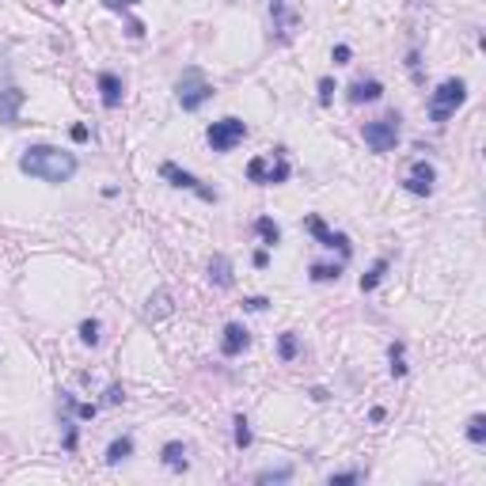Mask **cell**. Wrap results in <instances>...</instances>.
I'll list each match as a JSON object with an SVG mask.
<instances>
[{"label": "cell", "mask_w": 486, "mask_h": 486, "mask_svg": "<svg viewBox=\"0 0 486 486\" xmlns=\"http://www.w3.org/2000/svg\"><path fill=\"white\" fill-rule=\"evenodd\" d=\"M342 277V263H334V266H327V263H315L312 266V282H339Z\"/></svg>", "instance_id": "obj_21"}, {"label": "cell", "mask_w": 486, "mask_h": 486, "mask_svg": "<svg viewBox=\"0 0 486 486\" xmlns=\"http://www.w3.org/2000/svg\"><path fill=\"white\" fill-rule=\"evenodd\" d=\"M23 91L20 88H4L0 91V121L4 126H20V107H23Z\"/></svg>", "instance_id": "obj_12"}, {"label": "cell", "mask_w": 486, "mask_h": 486, "mask_svg": "<svg viewBox=\"0 0 486 486\" xmlns=\"http://www.w3.org/2000/svg\"><path fill=\"white\" fill-rule=\"evenodd\" d=\"M289 160L282 152H274V156H255V160L247 164V179L251 183H258V186H277V183H285L289 179Z\"/></svg>", "instance_id": "obj_4"}, {"label": "cell", "mask_w": 486, "mask_h": 486, "mask_svg": "<svg viewBox=\"0 0 486 486\" xmlns=\"http://www.w3.org/2000/svg\"><path fill=\"white\" fill-rule=\"evenodd\" d=\"M293 479V467H266L255 475V482H289Z\"/></svg>", "instance_id": "obj_23"}, {"label": "cell", "mask_w": 486, "mask_h": 486, "mask_svg": "<svg viewBox=\"0 0 486 486\" xmlns=\"http://www.w3.org/2000/svg\"><path fill=\"white\" fill-rule=\"evenodd\" d=\"M247 342H251V334L243 331L239 323H228L224 327V339H221V353L224 357H239V353L247 350Z\"/></svg>", "instance_id": "obj_13"}, {"label": "cell", "mask_w": 486, "mask_h": 486, "mask_svg": "<svg viewBox=\"0 0 486 486\" xmlns=\"http://www.w3.org/2000/svg\"><path fill=\"white\" fill-rule=\"evenodd\" d=\"M464 99H467V84H464V80H456V77H452V80H445L441 88H437L433 96H429V118H433L437 126H445V121L464 107Z\"/></svg>", "instance_id": "obj_2"}, {"label": "cell", "mask_w": 486, "mask_h": 486, "mask_svg": "<svg viewBox=\"0 0 486 486\" xmlns=\"http://www.w3.org/2000/svg\"><path fill=\"white\" fill-rule=\"evenodd\" d=\"M107 8H114V12H129V8H137L141 0H103Z\"/></svg>", "instance_id": "obj_33"}, {"label": "cell", "mask_w": 486, "mask_h": 486, "mask_svg": "<svg viewBox=\"0 0 486 486\" xmlns=\"http://www.w3.org/2000/svg\"><path fill=\"white\" fill-rule=\"evenodd\" d=\"M251 441H255L251 437V422L243 414H236V448H251Z\"/></svg>", "instance_id": "obj_26"}, {"label": "cell", "mask_w": 486, "mask_h": 486, "mask_svg": "<svg viewBox=\"0 0 486 486\" xmlns=\"http://www.w3.org/2000/svg\"><path fill=\"white\" fill-rule=\"evenodd\" d=\"M361 137L372 152H391V148L399 145V114H384L376 121H364Z\"/></svg>", "instance_id": "obj_5"}, {"label": "cell", "mask_w": 486, "mask_h": 486, "mask_svg": "<svg viewBox=\"0 0 486 486\" xmlns=\"http://www.w3.org/2000/svg\"><path fill=\"white\" fill-rule=\"evenodd\" d=\"M255 232L263 236L266 247H277V243H282V228H277V224L270 221V217H258V221H255Z\"/></svg>", "instance_id": "obj_19"}, {"label": "cell", "mask_w": 486, "mask_h": 486, "mask_svg": "<svg viewBox=\"0 0 486 486\" xmlns=\"http://www.w3.org/2000/svg\"><path fill=\"white\" fill-rule=\"evenodd\" d=\"M384 96V84L380 80H353L350 84V103H376Z\"/></svg>", "instance_id": "obj_17"}, {"label": "cell", "mask_w": 486, "mask_h": 486, "mask_svg": "<svg viewBox=\"0 0 486 486\" xmlns=\"http://www.w3.org/2000/svg\"><path fill=\"white\" fill-rule=\"evenodd\" d=\"M107 403H110V407L126 403V388H121V384H110V388H107Z\"/></svg>", "instance_id": "obj_30"}, {"label": "cell", "mask_w": 486, "mask_h": 486, "mask_svg": "<svg viewBox=\"0 0 486 486\" xmlns=\"http://www.w3.org/2000/svg\"><path fill=\"white\" fill-rule=\"evenodd\" d=\"M58 4H65V0H58Z\"/></svg>", "instance_id": "obj_37"}, {"label": "cell", "mask_w": 486, "mask_h": 486, "mask_svg": "<svg viewBox=\"0 0 486 486\" xmlns=\"http://www.w3.org/2000/svg\"><path fill=\"white\" fill-rule=\"evenodd\" d=\"M175 96H179V107L183 110H198L213 99V84L205 80L202 69H183L179 84H175Z\"/></svg>", "instance_id": "obj_3"}, {"label": "cell", "mask_w": 486, "mask_h": 486, "mask_svg": "<svg viewBox=\"0 0 486 486\" xmlns=\"http://www.w3.org/2000/svg\"><path fill=\"white\" fill-rule=\"evenodd\" d=\"M121 80L114 77V72H99V96H103V107L107 110H114L118 103H121Z\"/></svg>", "instance_id": "obj_14"}, {"label": "cell", "mask_w": 486, "mask_h": 486, "mask_svg": "<svg viewBox=\"0 0 486 486\" xmlns=\"http://www.w3.org/2000/svg\"><path fill=\"white\" fill-rule=\"evenodd\" d=\"M126 456H133V437H114V441L107 445V464L114 467V464H121Z\"/></svg>", "instance_id": "obj_18"}, {"label": "cell", "mask_w": 486, "mask_h": 486, "mask_svg": "<svg viewBox=\"0 0 486 486\" xmlns=\"http://www.w3.org/2000/svg\"><path fill=\"white\" fill-rule=\"evenodd\" d=\"M364 479V471H339V475H331V486H346V482H361Z\"/></svg>", "instance_id": "obj_29"}, {"label": "cell", "mask_w": 486, "mask_h": 486, "mask_svg": "<svg viewBox=\"0 0 486 486\" xmlns=\"http://www.w3.org/2000/svg\"><path fill=\"white\" fill-rule=\"evenodd\" d=\"M266 263H270V255H266V251H255V266H258V270H263Z\"/></svg>", "instance_id": "obj_36"}, {"label": "cell", "mask_w": 486, "mask_h": 486, "mask_svg": "<svg viewBox=\"0 0 486 486\" xmlns=\"http://www.w3.org/2000/svg\"><path fill=\"white\" fill-rule=\"evenodd\" d=\"M72 141H88V126H72Z\"/></svg>", "instance_id": "obj_35"}, {"label": "cell", "mask_w": 486, "mask_h": 486, "mask_svg": "<svg viewBox=\"0 0 486 486\" xmlns=\"http://www.w3.org/2000/svg\"><path fill=\"white\" fill-rule=\"evenodd\" d=\"M160 456H164L167 471H186V467H190V460H186V456H190V448H186L183 441H167Z\"/></svg>", "instance_id": "obj_15"}, {"label": "cell", "mask_w": 486, "mask_h": 486, "mask_svg": "<svg viewBox=\"0 0 486 486\" xmlns=\"http://www.w3.org/2000/svg\"><path fill=\"white\" fill-rule=\"evenodd\" d=\"M209 282L217 285V289H232L236 285V274H232V263L224 255H213L209 258Z\"/></svg>", "instance_id": "obj_16"}, {"label": "cell", "mask_w": 486, "mask_h": 486, "mask_svg": "<svg viewBox=\"0 0 486 486\" xmlns=\"http://www.w3.org/2000/svg\"><path fill=\"white\" fill-rule=\"evenodd\" d=\"M467 441H471V445L486 441V418L482 414H471V422H467Z\"/></svg>", "instance_id": "obj_25"}, {"label": "cell", "mask_w": 486, "mask_h": 486, "mask_svg": "<svg viewBox=\"0 0 486 486\" xmlns=\"http://www.w3.org/2000/svg\"><path fill=\"white\" fill-rule=\"evenodd\" d=\"M331 99H334V80L323 77L320 80V107H331Z\"/></svg>", "instance_id": "obj_28"}, {"label": "cell", "mask_w": 486, "mask_h": 486, "mask_svg": "<svg viewBox=\"0 0 486 486\" xmlns=\"http://www.w3.org/2000/svg\"><path fill=\"white\" fill-rule=\"evenodd\" d=\"M72 407H77V414H80V418H96V414H99V407H96V403H72Z\"/></svg>", "instance_id": "obj_34"}, {"label": "cell", "mask_w": 486, "mask_h": 486, "mask_svg": "<svg viewBox=\"0 0 486 486\" xmlns=\"http://www.w3.org/2000/svg\"><path fill=\"white\" fill-rule=\"evenodd\" d=\"M160 175H164V179L167 183H171V186H179V190H194V194H198V198L202 202H217V190H209V186H202L198 179H194V175L190 171H183V167L179 164H171V160H167L164 167H160Z\"/></svg>", "instance_id": "obj_7"}, {"label": "cell", "mask_w": 486, "mask_h": 486, "mask_svg": "<svg viewBox=\"0 0 486 486\" xmlns=\"http://www.w3.org/2000/svg\"><path fill=\"white\" fill-rule=\"evenodd\" d=\"M384 274H388V258H376V263H372V270L361 277V293H372V289L384 282Z\"/></svg>", "instance_id": "obj_20"}, {"label": "cell", "mask_w": 486, "mask_h": 486, "mask_svg": "<svg viewBox=\"0 0 486 486\" xmlns=\"http://www.w3.org/2000/svg\"><path fill=\"white\" fill-rule=\"evenodd\" d=\"M277 353H282V361H293L296 353H301V342H296L293 331H285L282 339H277Z\"/></svg>", "instance_id": "obj_22"}, {"label": "cell", "mask_w": 486, "mask_h": 486, "mask_svg": "<svg viewBox=\"0 0 486 486\" xmlns=\"http://www.w3.org/2000/svg\"><path fill=\"white\" fill-rule=\"evenodd\" d=\"M175 312V293L167 285H160L152 296H148V304H145V320L148 323H160V320H167V315Z\"/></svg>", "instance_id": "obj_11"}, {"label": "cell", "mask_w": 486, "mask_h": 486, "mask_svg": "<svg viewBox=\"0 0 486 486\" xmlns=\"http://www.w3.org/2000/svg\"><path fill=\"white\" fill-rule=\"evenodd\" d=\"M331 58H334V65H346V61L353 58V50H350V46H334V50H331Z\"/></svg>", "instance_id": "obj_32"}, {"label": "cell", "mask_w": 486, "mask_h": 486, "mask_svg": "<svg viewBox=\"0 0 486 486\" xmlns=\"http://www.w3.org/2000/svg\"><path fill=\"white\" fill-rule=\"evenodd\" d=\"M433 183H437V171H433V164H426V160L410 164V175L403 179V186L410 194H418V198H429V194H433Z\"/></svg>", "instance_id": "obj_8"}, {"label": "cell", "mask_w": 486, "mask_h": 486, "mask_svg": "<svg viewBox=\"0 0 486 486\" xmlns=\"http://www.w3.org/2000/svg\"><path fill=\"white\" fill-rule=\"evenodd\" d=\"M80 339L88 342V346H96L99 342V320H84L80 323Z\"/></svg>", "instance_id": "obj_27"}, {"label": "cell", "mask_w": 486, "mask_h": 486, "mask_svg": "<svg viewBox=\"0 0 486 486\" xmlns=\"http://www.w3.org/2000/svg\"><path fill=\"white\" fill-rule=\"evenodd\" d=\"M20 171L31 175V179L58 186V183H69L72 175H77V156L65 152V148H53V145H31L20 156Z\"/></svg>", "instance_id": "obj_1"}, {"label": "cell", "mask_w": 486, "mask_h": 486, "mask_svg": "<svg viewBox=\"0 0 486 486\" xmlns=\"http://www.w3.org/2000/svg\"><path fill=\"white\" fill-rule=\"evenodd\" d=\"M243 137H247V121H239V118H221L205 129V141H209L213 152H232Z\"/></svg>", "instance_id": "obj_6"}, {"label": "cell", "mask_w": 486, "mask_h": 486, "mask_svg": "<svg viewBox=\"0 0 486 486\" xmlns=\"http://www.w3.org/2000/svg\"><path fill=\"white\" fill-rule=\"evenodd\" d=\"M270 15H274V31H277V42H289L293 31L301 27V15L285 4V0H270Z\"/></svg>", "instance_id": "obj_10"}, {"label": "cell", "mask_w": 486, "mask_h": 486, "mask_svg": "<svg viewBox=\"0 0 486 486\" xmlns=\"http://www.w3.org/2000/svg\"><path fill=\"white\" fill-rule=\"evenodd\" d=\"M266 296H247V301H243V308H247V312H266Z\"/></svg>", "instance_id": "obj_31"}, {"label": "cell", "mask_w": 486, "mask_h": 486, "mask_svg": "<svg viewBox=\"0 0 486 486\" xmlns=\"http://www.w3.org/2000/svg\"><path fill=\"white\" fill-rule=\"evenodd\" d=\"M388 361H391V376H407V361H403V342H391V350H388Z\"/></svg>", "instance_id": "obj_24"}, {"label": "cell", "mask_w": 486, "mask_h": 486, "mask_svg": "<svg viewBox=\"0 0 486 486\" xmlns=\"http://www.w3.org/2000/svg\"><path fill=\"white\" fill-rule=\"evenodd\" d=\"M304 224H308V232H312V236H315V239H320V243H323V247H331V251H334V247H339V251H342V258H350V255H353V247H350V239H346V236H342V232H331V228H327V224H323V217H315V213H312V217H308Z\"/></svg>", "instance_id": "obj_9"}]
</instances>
